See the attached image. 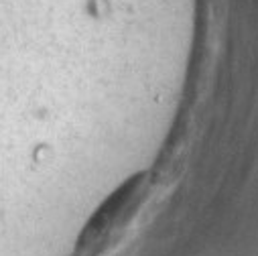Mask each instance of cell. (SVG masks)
<instances>
[{"instance_id": "obj_1", "label": "cell", "mask_w": 258, "mask_h": 256, "mask_svg": "<svg viewBox=\"0 0 258 256\" xmlns=\"http://www.w3.org/2000/svg\"><path fill=\"white\" fill-rule=\"evenodd\" d=\"M145 183H147L145 175H137L128 179L118 191H114L106 200V204L94 214L92 222L86 226L80 246L90 250L106 242L116 228L124 226L131 220L145 198Z\"/></svg>"}]
</instances>
